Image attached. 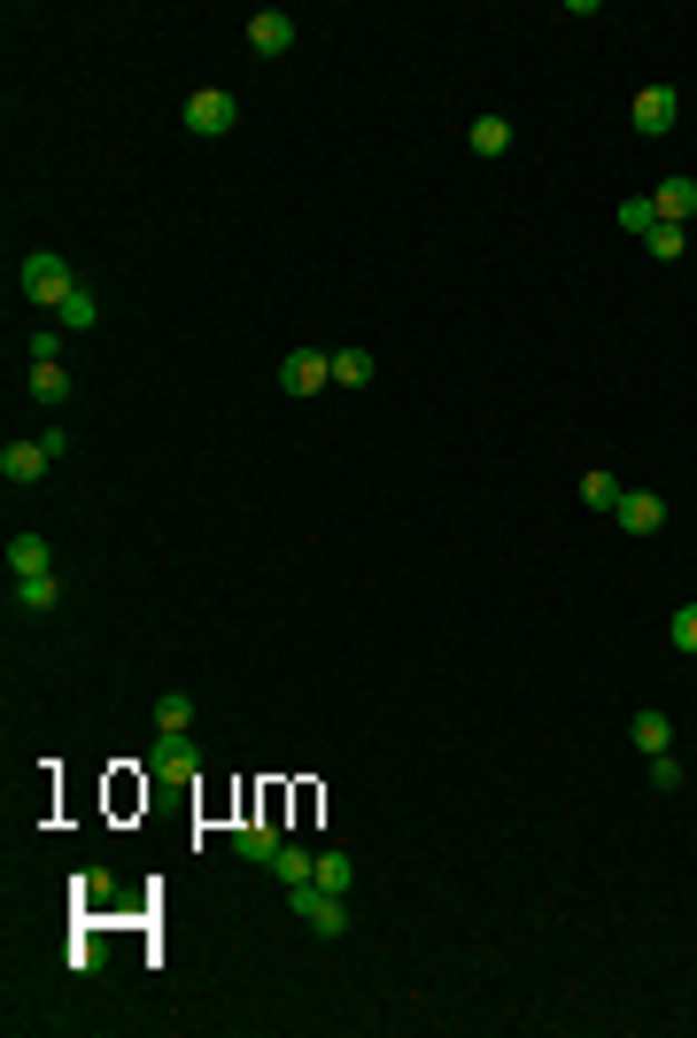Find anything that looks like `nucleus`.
<instances>
[{"instance_id":"obj_12","label":"nucleus","mask_w":697,"mask_h":1038,"mask_svg":"<svg viewBox=\"0 0 697 1038\" xmlns=\"http://www.w3.org/2000/svg\"><path fill=\"white\" fill-rule=\"evenodd\" d=\"M8 597H16L23 613H55V597H62V581H55V574H16V581H8Z\"/></svg>"},{"instance_id":"obj_3","label":"nucleus","mask_w":697,"mask_h":1038,"mask_svg":"<svg viewBox=\"0 0 697 1038\" xmlns=\"http://www.w3.org/2000/svg\"><path fill=\"white\" fill-rule=\"evenodd\" d=\"M279 388L287 395H326L334 388V356L326 349H287L279 356Z\"/></svg>"},{"instance_id":"obj_22","label":"nucleus","mask_w":697,"mask_h":1038,"mask_svg":"<svg viewBox=\"0 0 697 1038\" xmlns=\"http://www.w3.org/2000/svg\"><path fill=\"white\" fill-rule=\"evenodd\" d=\"M683 241H690V233H683V225H667V217H659V225L644 233V248H651L659 264H675V256H683Z\"/></svg>"},{"instance_id":"obj_10","label":"nucleus","mask_w":697,"mask_h":1038,"mask_svg":"<svg viewBox=\"0 0 697 1038\" xmlns=\"http://www.w3.org/2000/svg\"><path fill=\"white\" fill-rule=\"evenodd\" d=\"M651 209H659L667 225H690V217H697V178H690V172L659 178V194H651Z\"/></svg>"},{"instance_id":"obj_16","label":"nucleus","mask_w":697,"mask_h":1038,"mask_svg":"<svg viewBox=\"0 0 697 1038\" xmlns=\"http://www.w3.org/2000/svg\"><path fill=\"white\" fill-rule=\"evenodd\" d=\"M465 148H473V156H504V148H512V125H504V117H473Z\"/></svg>"},{"instance_id":"obj_5","label":"nucleus","mask_w":697,"mask_h":1038,"mask_svg":"<svg viewBox=\"0 0 697 1038\" xmlns=\"http://www.w3.org/2000/svg\"><path fill=\"white\" fill-rule=\"evenodd\" d=\"M287 907H295L318 938H342V930H348V907L334 899V891H318V883H295V891H287Z\"/></svg>"},{"instance_id":"obj_21","label":"nucleus","mask_w":697,"mask_h":1038,"mask_svg":"<svg viewBox=\"0 0 697 1038\" xmlns=\"http://www.w3.org/2000/svg\"><path fill=\"white\" fill-rule=\"evenodd\" d=\"M23 388H31V403H62V395H70V372H62V364H31Z\"/></svg>"},{"instance_id":"obj_25","label":"nucleus","mask_w":697,"mask_h":1038,"mask_svg":"<svg viewBox=\"0 0 697 1038\" xmlns=\"http://www.w3.org/2000/svg\"><path fill=\"white\" fill-rule=\"evenodd\" d=\"M156 721H164V728H194V697L164 691V697H156Z\"/></svg>"},{"instance_id":"obj_8","label":"nucleus","mask_w":697,"mask_h":1038,"mask_svg":"<svg viewBox=\"0 0 697 1038\" xmlns=\"http://www.w3.org/2000/svg\"><path fill=\"white\" fill-rule=\"evenodd\" d=\"M248 47H256L264 62L287 55V47H295V16H287V8H256V16H248Z\"/></svg>"},{"instance_id":"obj_18","label":"nucleus","mask_w":697,"mask_h":1038,"mask_svg":"<svg viewBox=\"0 0 697 1038\" xmlns=\"http://www.w3.org/2000/svg\"><path fill=\"white\" fill-rule=\"evenodd\" d=\"M311 883H318V891H334V899H342L348 883H356V861H348V853H318V868H311Z\"/></svg>"},{"instance_id":"obj_20","label":"nucleus","mask_w":697,"mask_h":1038,"mask_svg":"<svg viewBox=\"0 0 697 1038\" xmlns=\"http://www.w3.org/2000/svg\"><path fill=\"white\" fill-rule=\"evenodd\" d=\"M94 319H101V303H94V295H86V287H70V303H62V311H55V326H62V334H86V326H94Z\"/></svg>"},{"instance_id":"obj_1","label":"nucleus","mask_w":697,"mask_h":1038,"mask_svg":"<svg viewBox=\"0 0 697 1038\" xmlns=\"http://www.w3.org/2000/svg\"><path fill=\"white\" fill-rule=\"evenodd\" d=\"M16 287H23V295H31V303H47V311H62V303H70V287H78V280H70V264H62V256H55V248H31V256H23V264H16Z\"/></svg>"},{"instance_id":"obj_7","label":"nucleus","mask_w":697,"mask_h":1038,"mask_svg":"<svg viewBox=\"0 0 697 1038\" xmlns=\"http://www.w3.org/2000/svg\"><path fill=\"white\" fill-rule=\"evenodd\" d=\"M612 519H620L628 535H659V527H667V497H659V489H620Z\"/></svg>"},{"instance_id":"obj_2","label":"nucleus","mask_w":697,"mask_h":1038,"mask_svg":"<svg viewBox=\"0 0 697 1038\" xmlns=\"http://www.w3.org/2000/svg\"><path fill=\"white\" fill-rule=\"evenodd\" d=\"M233 125H240V101H233L225 86L186 94V133H194V140H217V133H233Z\"/></svg>"},{"instance_id":"obj_15","label":"nucleus","mask_w":697,"mask_h":1038,"mask_svg":"<svg viewBox=\"0 0 697 1038\" xmlns=\"http://www.w3.org/2000/svg\"><path fill=\"white\" fill-rule=\"evenodd\" d=\"M372 349H334V388H372Z\"/></svg>"},{"instance_id":"obj_27","label":"nucleus","mask_w":697,"mask_h":1038,"mask_svg":"<svg viewBox=\"0 0 697 1038\" xmlns=\"http://www.w3.org/2000/svg\"><path fill=\"white\" fill-rule=\"evenodd\" d=\"M109 891H117V883H109V868H86V875H78V899H86V907H101Z\"/></svg>"},{"instance_id":"obj_13","label":"nucleus","mask_w":697,"mask_h":1038,"mask_svg":"<svg viewBox=\"0 0 697 1038\" xmlns=\"http://www.w3.org/2000/svg\"><path fill=\"white\" fill-rule=\"evenodd\" d=\"M636 752H644V760H651V752H675V721L644 705V713H636Z\"/></svg>"},{"instance_id":"obj_24","label":"nucleus","mask_w":697,"mask_h":1038,"mask_svg":"<svg viewBox=\"0 0 697 1038\" xmlns=\"http://www.w3.org/2000/svg\"><path fill=\"white\" fill-rule=\"evenodd\" d=\"M667 644L697 659V605H675V620H667Z\"/></svg>"},{"instance_id":"obj_17","label":"nucleus","mask_w":697,"mask_h":1038,"mask_svg":"<svg viewBox=\"0 0 697 1038\" xmlns=\"http://www.w3.org/2000/svg\"><path fill=\"white\" fill-rule=\"evenodd\" d=\"M612 225H620V233H628V241H644V233H651V225H659V209H651V194H628V202H620V209H612Z\"/></svg>"},{"instance_id":"obj_14","label":"nucleus","mask_w":697,"mask_h":1038,"mask_svg":"<svg viewBox=\"0 0 697 1038\" xmlns=\"http://www.w3.org/2000/svg\"><path fill=\"white\" fill-rule=\"evenodd\" d=\"M233 853H240V861H272V853H279V830H272V822H240V830H233Z\"/></svg>"},{"instance_id":"obj_6","label":"nucleus","mask_w":697,"mask_h":1038,"mask_svg":"<svg viewBox=\"0 0 697 1038\" xmlns=\"http://www.w3.org/2000/svg\"><path fill=\"white\" fill-rule=\"evenodd\" d=\"M675 117H683V94L675 86H636V133H675Z\"/></svg>"},{"instance_id":"obj_9","label":"nucleus","mask_w":697,"mask_h":1038,"mask_svg":"<svg viewBox=\"0 0 697 1038\" xmlns=\"http://www.w3.org/2000/svg\"><path fill=\"white\" fill-rule=\"evenodd\" d=\"M47 466H55L47 442H8V450H0V481H8V489H31Z\"/></svg>"},{"instance_id":"obj_19","label":"nucleus","mask_w":697,"mask_h":1038,"mask_svg":"<svg viewBox=\"0 0 697 1038\" xmlns=\"http://www.w3.org/2000/svg\"><path fill=\"white\" fill-rule=\"evenodd\" d=\"M311 868H318V853H303V845H279V853H272V875H279L287 891H295V883H311Z\"/></svg>"},{"instance_id":"obj_11","label":"nucleus","mask_w":697,"mask_h":1038,"mask_svg":"<svg viewBox=\"0 0 697 1038\" xmlns=\"http://www.w3.org/2000/svg\"><path fill=\"white\" fill-rule=\"evenodd\" d=\"M8 574H55V542L47 535H8Z\"/></svg>"},{"instance_id":"obj_4","label":"nucleus","mask_w":697,"mask_h":1038,"mask_svg":"<svg viewBox=\"0 0 697 1038\" xmlns=\"http://www.w3.org/2000/svg\"><path fill=\"white\" fill-rule=\"evenodd\" d=\"M148 767H156V783H194V775H202V744H194L186 728H164L156 752H148Z\"/></svg>"},{"instance_id":"obj_26","label":"nucleus","mask_w":697,"mask_h":1038,"mask_svg":"<svg viewBox=\"0 0 697 1038\" xmlns=\"http://www.w3.org/2000/svg\"><path fill=\"white\" fill-rule=\"evenodd\" d=\"M651 783H659V791H683V760H675V752H651Z\"/></svg>"},{"instance_id":"obj_23","label":"nucleus","mask_w":697,"mask_h":1038,"mask_svg":"<svg viewBox=\"0 0 697 1038\" xmlns=\"http://www.w3.org/2000/svg\"><path fill=\"white\" fill-rule=\"evenodd\" d=\"M581 505H589V512H612V505H620V481H612V473H589V481H581Z\"/></svg>"}]
</instances>
